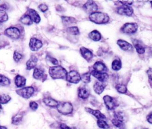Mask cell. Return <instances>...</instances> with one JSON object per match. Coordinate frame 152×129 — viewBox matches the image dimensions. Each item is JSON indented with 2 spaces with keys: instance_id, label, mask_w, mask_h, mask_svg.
I'll return each mask as SVG.
<instances>
[{
  "instance_id": "cell-1",
  "label": "cell",
  "mask_w": 152,
  "mask_h": 129,
  "mask_svg": "<svg viewBox=\"0 0 152 129\" xmlns=\"http://www.w3.org/2000/svg\"><path fill=\"white\" fill-rule=\"evenodd\" d=\"M49 74L53 79H65L67 71L61 66H53L49 67Z\"/></svg>"
},
{
  "instance_id": "cell-2",
  "label": "cell",
  "mask_w": 152,
  "mask_h": 129,
  "mask_svg": "<svg viewBox=\"0 0 152 129\" xmlns=\"http://www.w3.org/2000/svg\"><path fill=\"white\" fill-rule=\"evenodd\" d=\"M88 18L91 22L97 24H106L110 20L109 17L107 14L100 11H97L90 14Z\"/></svg>"
},
{
  "instance_id": "cell-3",
  "label": "cell",
  "mask_w": 152,
  "mask_h": 129,
  "mask_svg": "<svg viewBox=\"0 0 152 129\" xmlns=\"http://www.w3.org/2000/svg\"><path fill=\"white\" fill-rule=\"evenodd\" d=\"M56 109L60 114L65 115L71 114L74 111L72 104L68 101L59 102Z\"/></svg>"
},
{
  "instance_id": "cell-4",
  "label": "cell",
  "mask_w": 152,
  "mask_h": 129,
  "mask_svg": "<svg viewBox=\"0 0 152 129\" xmlns=\"http://www.w3.org/2000/svg\"><path fill=\"white\" fill-rule=\"evenodd\" d=\"M4 34L12 40H18L21 37V30L17 26H10L4 30Z\"/></svg>"
},
{
  "instance_id": "cell-5",
  "label": "cell",
  "mask_w": 152,
  "mask_h": 129,
  "mask_svg": "<svg viewBox=\"0 0 152 129\" xmlns=\"http://www.w3.org/2000/svg\"><path fill=\"white\" fill-rule=\"evenodd\" d=\"M138 29V24L135 22H126L121 28L120 30L122 33L126 34H133Z\"/></svg>"
},
{
  "instance_id": "cell-6",
  "label": "cell",
  "mask_w": 152,
  "mask_h": 129,
  "mask_svg": "<svg viewBox=\"0 0 152 129\" xmlns=\"http://www.w3.org/2000/svg\"><path fill=\"white\" fill-rule=\"evenodd\" d=\"M16 93L22 98L28 99L34 94V88L31 86H25L16 90Z\"/></svg>"
},
{
  "instance_id": "cell-7",
  "label": "cell",
  "mask_w": 152,
  "mask_h": 129,
  "mask_svg": "<svg viewBox=\"0 0 152 129\" xmlns=\"http://www.w3.org/2000/svg\"><path fill=\"white\" fill-rule=\"evenodd\" d=\"M103 100L106 108L110 111L114 110L118 107V102L115 98L112 97L110 95H104L103 97Z\"/></svg>"
},
{
  "instance_id": "cell-8",
  "label": "cell",
  "mask_w": 152,
  "mask_h": 129,
  "mask_svg": "<svg viewBox=\"0 0 152 129\" xmlns=\"http://www.w3.org/2000/svg\"><path fill=\"white\" fill-rule=\"evenodd\" d=\"M65 80L71 83H78L81 80V75L75 70H71L67 72Z\"/></svg>"
},
{
  "instance_id": "cell-9",
  "label": "cell",
  "mask_w": 152,
  "mask_h": 129,
  "mask_svg": "<svg viewBox=\"0 0 152 129\" xmlns=\"http://www.w3.org/2000/svg\"><path fill=\"white\" fill-rule=\"evenodd\" d=\"M133 12V8L131 7V5L122 4V5L116 8V12L121 15L130 17L132 15Z\"/></svg>"
},
{
  "instance_id": "cell-10",
  "label": "cell",
  "mask_w": 152,
  "mask_h": 129,
  "mask_svg": "<svg viewBox=\"0 0 152 129\" xmlns=\"http://www.w3.org/2000/svg\"><path fill=\"white\" fill-rule=\"evenodd\" d=\"M83 8L87 14H91L97 11L98 6L96 2L93 1H87L83 5Z\"/></svg>"
},
{
  "instance_id": "cell-11",
  "label": "cell",
  "mask_w": 152,
  "mask_h": 129,
  "mask_svg": "<svg viewBox=\"0 0 152 129\" xmlns=\"http://www.w3.org/2000/svg\"><path fill=\"white\" fill-rule=\"evenodd\" d=\"M43 45L42 40L35 37H31L28 44L29 48L32 51H37L42 47Z\"/></svg>"
},
{
  "instance_id": "cell-12",
  "label": "cell",
  "mask_w": 152,
  "mask_h": 129,
  "mask_svg": "<svg viewBox=\"0 0 152 129\" xmlns=\"http://www.w3.org/2000/svg\"><path fill=\"white\" fill-rule=\"evenodd\" d=\"M33 77L37 80L44 81L43 78H46V75L45 73V69L41 67H36L33 70Z\"/></svg>"
},
{
  "instance_id": "cell-13",
  "label": "cell",
  "mask_w": 152,
  "mask_h": 129,
  "mask_svg": "<svg viewBox=\"0 0 152 129\" xmlns=\"http://www.w3.org/2000/svg\"><path fill=\"white\" fill-rule=\"evenodd\" d=\"M93 70L99 73H107V67L101 61H96L93 65Z\"/></svg>"
},
{
  "instance_id": "cell-14",
  "label": "cell",
  "mask_w": 152,
  "mask_h": 129,
  "mask_svg": "<svg viewBox=\"0 0 152 129\" xmlns=\"http://www.w3.org/2000/svg\"><path fill=\"white\" fill-rule=\"evenodd\" d=\"M80 52L82 57L87 62H90L92 60L93 57V53L88 49H87L85 47H81L80 49Z\"/></svg>"
},
{
  "instance_id": "cell-15",
  "label": "cell",
  "mask_w": 152,
  "mask_h": 129,
  "mask_svg": "<svg viewBox=\"0 0 152 129\" xmlns=\"http://www.w3.org/2000/svg\"><path fill=\"white\" fill-rule=\"evenodd\" d=\"M90 74L95 78H96L98 80V81L101 82L102 83H105L109 78V75L107 73H99L95 72L93 70H91Z\"/></svg>"
},
{
  "instance_id": "cell-16",
  "label": "cell",
  "mask_w": 152,
  "mask_h": 129,
  "mask_svg": "<svg viewBox=\"0 0 152 129\" xmlns=\"http://www.w3.org/2000/svg\"><path fill=\"white\" fill-rule=\"evenodd\" d=\"M117 44L119 46V47L124 51H130L133 50V47L131 43H128V41L122 40V39H119L116 41Z\"/></svg>"
},
{
  "instance_id": "cell-17",
  "label": "cell",
  "mask_w": 152,
  "mask_h": 129,
  "mask_svg": "<svg viewBox=\"0 0 152 129\" xmlns=\"http://www.w3.org/2000/svg\"><path fill=\"white\" fill-rule=\"evenodd\" d=\"M38 58L34 54H31L30 57V59L26 62V69L27 70H31L34 69L37 64Z\"/></svg>"
},
{
  "instance_id": "cell-18",
  "label": "cell",
  "mask_w": 152,
  "mask_h": 129,
  "mask_svg": "<svg viewBox=\"0 0 152 129\" xmlns=\"http://www.w3.org/2000/svg\"><path fill=\"white\" fill-rule=\"evenodd\" d=\"M26 13L30 17L33 22H34L36 24H38L40 22L41 20L40 17L35 9L32 8H28Z\"/></svg>"
},
{
  "instance_id": "cell-19",
  "label": "cell",
  "mask_w": 152,
  "mask_h": 129,
  "mask_svg": "<svg viewBox=\"0 0 152 129\" xmlns=\"http://www.w3.org/2000/svg\"><path fill=\"white\" fill-rule=\"evenodd\" d=\"M90 95V91L88 88L86 86H80L78 88V96L83 99H86L88 98Z\"/></svg>"
},
{
  "instance_id": "cell-20",
  "label": "cell",
  "mask_w": 152,
  "mask_h": 129,
  "mask_svg": "<svg viewBox=\"0 0 152 129\" xmlns=\"http://www.w3.org/2000/svg\"><path fill=\"white\" fill-rule=\"evenodd\" d=\"M26 83V79L25 77L20 75H17L14 78V84L16 87L21 88H23Z\"/></svg>"
},
{
  "instance_id": "cell-21",
  "label": "cell",
  "mask_w": 152,
  "mask_h": 129,
  "mask_svg": "<svg viewBox=\"0 0 152 129\" xmlns=\"http://www.w3.org/2000/svg\"><path fill=\"white\" fill-rule=\"evenodd\" d=\"M133 45L137 51V52L140 54H142L145 51V46L141 43L140 40H132Z\"/></svg>"
},
{
  "instance_id": "cell-22",
  "label": "cell",
  "mask_w": 152,
  "mask_h": 129,
  "mask_svg": "<svg viewBox=\"0 0 152 129\" xmlns=\"http://www.w3.org/2000/svg\"><path fill=\"white\" fill-rule=\"evenodd\" d=\"M43 102L48 107L51 108H56L59 102L52 98L51 96H45L43 98Z\"/></svg>"
},
{
  "instance_id": "cell-23",
  "label": "cell",
  "mask_w": 152,
  "mask_h": 129,
  "mask_svg": "<svg viewBox=\"0 0 152 129\" xmlns=\"http://www.w3.org/2000/svg\"><path fill=\"white\" fill-rule=\"evenodd\" d=\"M85 110L90 113V114L94 115L96 118H97L98 120H100V119H103V120H106V116L102 114L100 111L97 110V109H91L90 108H85Z\"/></svg>"
},
{
  "instance_id": "cell-24",
  "label": "cell",
  "mask_w": 152,
  "mask_h": 129,
  "mask_svg": "<svg viewBox=\"0 0 152 129\" xmlns=\"http://www.w3.org/2000/svg\"><path fill=\"white\" fill-rule=\"evenodd\" d=\"M93 90L95 92V93L98 95H100L103 92V91L105 88V85H104V83H102L101 82L97 81L93 84Z\"/></svg>"
},
{
  "instance_id": "cell-25",
  "label": "cell",
  "mask_w": 152,
  "mask_h": 129,
  "mask_svg": "<svg viewBox=\"0 0 152 129\" xmlns=\"http://www.w3.org/2000/svg\"><path fill=\"white\" fill-rule=\"evenodd\" d=\"M88 38L94 41H99L102 39V35L99 31L96 30H93L88 34Z\"/></svg>"
},
{
  "instance_id": "cell-26",
  "label": "cell",
  "mask_w": 152,
  "mask_h": 129,
  "mask_svg": "<svg viewBox=\"0 0 152 129\" xmlns=\"http://www.w3.org/2000/svg\"><path fill=\"white\" fill-rule=\"evenodd\" d=\"M24 117V114L23 112H20L14 115L11 119V122L14 125H18L21 123Z\"/></svg>"
},
{
  "instance_id": "cell-27",
  "label": "cell",
  "mask_w": 152,
  "mask_h": 129,
  "mask_svg": "<svg viewBox=\"0 0 152 129\" xmlns=\"http://www.w3.org/2000/svg\"><path fill=\"white\" fill-rule=\"evenodd\" d=\"M19 21L26 25H30L33 23L30 17L27 13H25L19 18Z\"/></svg>"
},
{
  "instance_id": "cell-28",
  "label": "cell",
  "mask_w": 152,
  "mask_h": 129,
  "mask_svg": "<svg viewBox=\"0 0 152 129\" xmlns=\"http://www.w3.org/2000/svg\"><path fill=\"white\" fill-rule=\"evenodd\" d=\"M61 18L63 24L65 25H68L71 24H74L77 22V20L72 17L61 16Z\"/></svg>"
},
{
  "instance_id": "cell-29",
  "label": "cell",
  "mask_w": 152,
  "mask_h": 129,
  "mask_svg": "<svg viewBox=\"0 0 152 129\" xmlns=\"http://www.w3.org/2000/svg\"><path fill=\"white\" fill-rule=\"evenodd\" d=\"M113 118H115L124 123L127 120L126 114L124 112L121 111H118L115 112L114 114H113Z\"/></svg>"
},
{
  "instance_id": "cell-30",
  "label": "cell",
  "mask_w": 152,
  "mask_h": 129,
  "mask_svg": "<svg viewBox=\"0 0 152 129\" xmlns=\"http://www.w3.org/2000/svg\"><path fill=\"white\" fill-rule=\"evenodd\" d=\"M111 67L112 69L115 71H118L120 70L122 67V63L120 59H115L112 62Z\"/></svg>"
},
{
  "instance_id": "cell-31",
  "label": "cell",
  "mask_w": 152,
  "mask_h": 129,
  "mask_svg": "<svg viewBox=\"0 0 152 129\" xmlns=\"http://www.w3.org/2000/svg\"><path fill=\"white\" fill-rule=\"evenodd\" d=\"M67 33L72 36H78L80 34V30L77 26H69L66 28Z\"/></svg>"
},
{
  "instance_id": "cell-32",
  "label": "cell",
  "mask_w": 152,
  "mask_h": 129,
  "mask_svg": "<svg viewBox=\"0 0 152 129\" xmlns=\"http://www.w3.org/2000/svg\"><path fill=\"white\" fill-rule=\"evenodd\" d=\"M10 84V79L2 74H0V86H8Z\"/></svg>"
},
{
  "instance_id": "cell-33",
  "label": "cell",
  "mask_w": 152,
  "mask_h": 129,
  "mask_svg": "<svg viewBox=\"0 0 152 129\" xmlns=\"http://www.w3.org/2000/svg\"><path fill=\"white\" fill-rule=\"evenodd\" d=\"M116 91L120 93H126L127 92V88L125 84L118 83L115 86Z\"/></svg>"
},
{
  "instance_id": "cell-34",
  "label": "cell",
  "mask_w": 152,
  "mask_h": 129,
  "mask_svg": "<svg viewBox=\"0 0 152 129\" xmlns=\"http://www.w3.org/2000/svg\"><path fill=\"white\" fill-rule=\"evenodd\" d=\"M11 99V96L5 93H2L0 95V104H5L9 102Z\"/></svg>"
},
{
  "instance_id": "cell-35",
  "label": "cell",
  "mask_w": 152,
  "mask_h": 129,
  "mask_svg": "<svg viewBox=\"0 0 152 129\" xmlns=\"http://www.w3.org/2000/svg\"><path fill=\"white\" fill-rule=\"evenodd\" d=\"M112 121V124L115 126L116 127L118 128H120V129H124V127H125V123L113 118L111 120Z\"/></svg>"
},
{
  "instance_id": "cell-36",
  "label": "cell",
  "mask_w": 152,
  "mask_h": 129,
  "mask_svg": "<svg viewBox=\"0 0 152 129\" xmlns=\"http://www.w3.org/2000/svg\"><path fill=\"white\" fill-rule=\"evenodd\" d=\"M97 124L99 127L102 129H108L110 128V126L106 122V120H103V119L98 120L97 121Z\"/></svg>"
},
{
  "instance_id": "cell-37",
  "label": "cell",
  "mask_w": 152,
  "mask_h": 129,
  "mask_svg": "<svg viewBox=\"0 0 152 129\" xmlns=\"http://www.w3.org/2000/svg\"><path fill=\"white\" fill-rule=\"evenodd\" d=\"M81 80L84 83H88L91 80V74L90 72H86L81 75Z\"/></svg>"
},
{
  "instance_id": "cell-38",
  "label": "cell",
  "mask_w": 152,
  "mask_h": 129,
  "mask_svg": "<svg viewBox=\"0 0 152 129\" xmlns=\"http://www.w3.org/2000/svg\"><path fill=\"white\" fill-rule=\"evenodd\" d=\"M8 20V15L6 11L0 9V23L6 22Z\"/></svg>"
},
{
  "instance_id": "cell-39",
  "label": "cell",
  "mask_w": 152,
  "mask_h": 129,
  "mask_svg": "<svg viewBox=\"0 0 152 129\" xmlns=\"http://www.w3.org/2000/svg\"><path fill=\"white\" fill-rule=\"evenodd\" d=\"M23 57V55L17 51V50H15L13 53V59L15 62L18 63L19 62Z\"/></svg>"
},
{
  "instance_id": "cell-40",
  "label": "cell",
  "mask_w": 152,
  "mask_h": 129,
  "mask_svg": "<svg viewBox=\"0 0 152 129\" xmlns=\"http://www.w3.org/2000/svg\"><path fill=\"white\" fill-rule=\"evenodd\" d=\"M46 60L48 61H49V62H50L52 64H53V66H58L59 64L58 60L56 59L50 55H49V54L46 55Z\"/></svg>"
},
{
  "instance_id": "cell-41",
  "label": "cell",
  "mask_w": 152,
  "mask_h": 129,
  "mask_svg": "<svg viewBox=\"0 0 152 129\" xmlns=\"http://www.w3.org/2000/svg\"><path fill=\"white\" fill-rule=\"evenodd\" d=\"M38 9L42 12H45L49 9L48 6L45 4H40L38 6Z\"/></svg>"
},
{
  "instance_id": "cell-42",
  "label": "cell",
  "mask_w": 152,
  "mask_h": 129,
  "mask_svg": "<svg viewBox=\"0 0 152 129\" xmlns=\"http://www.w3.org/2000/svg\"><path fill=\"white\" fill-rule=\"evenodd\" d=\"M29 107L31 110L35 111L37 109V108L39 107V105L35 101H30L29 103Z\"/></svg>"
},
{
  "instance_id": "cell-43",
  "label": "cell",
  "mask_w": 152,
  "mask_h": 129,
  "mask_svg": "<svg viewBox=\"0 0 152 129\" xmlns=\"http://www.w3.org/2000/svg\"><path fill=\"white\" fill-rule=\"evenodd\" d=\"M8 44H9L8 41H7V40H5L4 39L0 38V49H1L2 48H4L5 47L8 46Z\"/></svg>"
},
{
  "instance_id": "cell-44",
  "label": "cell",
  "mask_w": 152,
  "mask_h": 129,
  "mask_svg": "<svg viewBox=\"0 0 152 129\" xmlns=\"http://www.w3.org/2000/svg\"><path fill=\"white\" fill-rule=\"evenodd\" d=\"M59 129H72L71 127L68 126L64 123H61L59 125Z\"/></svg>"
},
{
  "instance_id": "cell-45",
  "label": "cell",
  "mask_w": 152,
  "mask_h": 129,
  "mask_svg": "<svg viewBox=\"0 0 152 129\" xmlns=\"http://www.w3.org/2000/svg\"><path fill=\"white\" fill-rule=\"evenodd\" d=\"M147 74L148 75V78L152 80V68H149L147 70Z\"/></svg>"
},
{
  "instance_id": "cell-46",
  "label": "cell",
  "mask_w": 152,
  "mask_h": 129,
  "mask_svg": "<svg viewBox=\"0 0 152 129\" xmlns=\"http://www.w3.org/2000/svg\"><path fill=\"white\" fill-rule=\"evenodd\" d=\"M147 121L150 124H152V112L147 115Z\"/></svg>"
},
{
  "instance_id": "cell-47",
  "label": "cell",
  "mask_w": 152,
  "mask_h": 129,
  "mask_svg": "<svg viewBox=\"0 0 152 129\" xmlns=\"http://www.w3.org/2000/svg\"><path fill=\"white\" fill-rule=\"evenodd\" d=\"M135 129H148V128H147L146 127H142V126H138Z\"/></svg>"
},
{
  "instance_id": "cell-48",
  "label": "cell",
  "mask_w": 152,
  "mask_h": 129,
  "mask_svg": "<svg viewBox=\"0 0 152 129\" xmlns=\"http://www.w3.org/2000/svg\"><path fill=\"white\" fill-rule=\"evenodd\" d=\"M0 129H7V128L5 126H0Z\"/></svg>"
},
{
  "instance_id": "cell-49",
  "label": "cell",
  "mask_w": 152,
  "mask_h": 129,
  "mask_svg": "<svg viewBox=\"0 0 152 129\" xmlns=\"http://www.w3.org/2000/svg\"><path fill=\"white\" fill-rule=\"evenodd\" d=\"M1 111H2V106H1V104H0V112Z\"/></svg>"
},
{
  "instance_id": "cell-50",
  "label": "cell",
  "mask_w": 152,
  "mask_h": 129,
  "mask_svg": "<svg viewBox=\"0 0 152 129\" xmlns=\"http://www.w3.org/2000/svg\"><path fill=\"white\" fill-rule=\"evenodd\" d=\"M150 4H151V6H152V1L150 2Z\"/></svg>"
}]
</instances>
